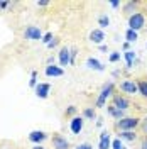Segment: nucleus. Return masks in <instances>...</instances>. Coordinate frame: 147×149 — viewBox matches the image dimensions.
<instances>
[{
  "mask_svg": "<svg viewBox=\"0 0 147 149\" xmlns=\"http://www.w3.org/2000/svg\"><path fill=\"white\" fill-rule=\"evenodd\" d=\"M140 125V119L137 117H125L122 120H117L115 122V127L122 132V130H135Z\"/></svg>",
  "mask_w": 147,
  "mask_h": 149,
  "instance_id": "f257e3e1",
  "label": "nucleus"
},
{
  "mask_svg": "<svg viewBox=\"0 0 147 149\" xmlns=\"http://www.w3.org/2000/svg\"><path fill=\"white\" fill-rule=\"evenodd\" d=\"M146 26V15L144 14H140V12H135V14H132L129 17V29L132 31H140V29Z\"/></svg>",
  "mask_w": 147,
  "mask_h": 149,
  "instance_id": "f03ea898",
  "label": "nucleus"
},
{
  "mask_svg": "<svg viewBox=\"0 0 147 149\" xmlns=\"http://www.w3.org/2000/svg\"><path fill=\"white\" fill-rule=\"evenodd\" d=\"M112 93H113V83L108 81V83H105L101 86V92L96 98V107H105V102H107L108 97H112Z\"/></svg>",
  "mask_w": 147,
  "mask_h": 149,
  "instance_id": "7ed1b4c3",
  "label": "nucleus"
},
{
  "mask_svg": "<svg viewBox=\"0 0 147 149\" xmlns=\"http://www.w3.org/2000/svg\"><path fill=\"white\" fill-rule=\"evenodd\" d=\"M24 37L29 39V41H41L42 39V32L36 26H27V27L24 29Z\"/></svg>",
  "mask_w": 147,
  "mask_h": 149,
  "instance_id": "20e7f679",
  "label": "nucleus"
},
{
  "mask_svg": "<svg viewBox=\"0 0 147 149\" xmlns=\"http://www.w3.org/2000/svg\"><path fill=\"white\" fill-rule=\"evenodd\" d=\"M49 136H47V132L44 130H32V132H29V141L32 142V144H36V146H41V142H44Z\"/></svg>",
  "mask_w": 147,
  "mask_h": 149,
  "instance_id": "39448f33",
  "label": "nucleus"
},
{
  "mask_svg": "<svg viewBox=\"0 0 147 149\" xmlns=\"http://www.w3.org/2000/svg\"><path fill=\"white\" fill-rule=\"evenodd\" d=\"M53 148L54 149H69V141L61 134H53Z\"/></svg>",
  "mask_w": 147,
  "mask_h": 149,
  "instance_id": "423d86ee",
  "label": "nucleus"
},
{
  "mask_svg": "<svg viewBox=\"0 0 147 149\" xmlns=\"http://www.w3.org/2000/svg\"><path fill=\"white\" fill-rule=\"evenodd\" d=\"M58 59H59V66H68L69 61H71V49L69 47H61L59 49V54H58Z\"/></svg>",
  "mask_w": 147,
  "mask_h": 149,
  "instance_id": "0eeeda50",
  "label": "nucleus"
},
{
  "mask_svg": "<svg viewBox=\"0 0 147 149\" xmlns=\"http://www.w3.org/2000/svg\"><path fill=\"white\" fill-rule=\"evenodd\" d=\"M113 105H115L117 109L125 112L130 107V100L127 97H123V95H113Z\"/></svg>",
  "mask_w": 147,
  "mask_h": 149,
  "instance_id": "6e6552de",
  "label": "nucleus"
},
{
  "mask_svg": "<svg viewBox=\"0 0 147 149\" xmlns=\"http://www.w3.org/2000/svg\"><path fill=\"white\" fill-rule=\"evenodd\" d=\"M120 90H122V92H125V93H129V95L139 93L137 83H135L134 80H125V81H122V83H120Z\"/></svg>",
  "mask_w": 147,
  "mask_h": 149,
  "instance_id": "1a4fd4ad",
  "label": "nucleus"
},
{
  "mask_svg": "<svg viewBox=\"0 0 147 149\" xmlns=\"http://www.w3.org/2000/svg\"><path fill=\"white\" fill-rule=\"evenodd\" d=\"M83 124H85L83 117H73V119L69 120V130L73 132L74 136H78L83 130Z\"/></svg>",
  "mask_w": 147,
  "mask_h": 149,
  "instance_id": "9d476101",
  "label": "nucleus"
},
{
  "mask_svg": "<svg viewBox=\"0 0 147 149\" xmlns=\"http://www.w3.org/2000/svg\"><path fill=\"white\" fill-rule=\"evenodd\" d=\"M36 90L37 98H47L49 97V92H51V83H37V86L34 88Z\"/></svg>",
  "mask_w": 147,
  "mask_h": 149,
  "instance_id": "9b49d317",
  "label": "nucleus"
},
{
  "mask_svg": "<svg viewBox=\"0 0 147 149\" xmlns=\"http://www.w3.org/2000/svg\"><path fill=\"white\" fill-rule=\"evenodd\" d=\"M44 73H46V76H49V78H58V76H63V74H64V70H63L61 66L49 65V66H46Z\"/></svg>",
  "mask_w": 147,
  "mask_h": 149,
  "instance_id": "f8f14e48",
  "label": "nucleus"
},
{
  "mask_svg": "<svg viewBox=\"0 0 147 149\" xmlns=\"http://www.w3.org/2000/svg\"><path fill=\"white\" fill-rule=\"evenodd\" d=\"M90 41H92L93 44H100L105 41V32L101 31V29H93L92 32H90Z\"/></svg>",
  "mask_w": 147,
  "mask_h": 149,
  "instance_id": "ddd939ff",
  "label": "nucleus"
},
{
  "mask_svg": "<svg viewBox=\"0 0 147 149\" xmlns=\"http://www.w3.org/2000/svg\"><path fill=\"white\" fill-rule=\"evenodd\" d=\"M107 110H108V113H110V115L113 117V119H115V120H122V119H125V112L120 110V109H117L113 103L107 107Z\"/></svg>",
  "mask_w": 147,
  "mask_h": 149,
  "instance_id": "4468645a",
  "label": "nucleus"
},
{
  "mask_svg": "<svg viewBox=\"0 0 147 149\" xmlns=\"http://www.w3.org/2000/svg\"><path fill=\"white\" fill-rule=\"evenodd\" d=\"M112 148V141H110V134L105 130L100 134V144H98V149H110Z\"/></svg>",
  "mask_w": 147,
  "mask_h": 149,
  "instance_id": "2eb2a0df",
  "label": "nucleus"
},
{
  "mask_svg": "<svg viewBox=\"0 0 147 149\" xmlns=\"http://www.w3.org/2000/svg\"><path fill=\"white\" fill-rule=\"evenodd\" d=\"M86 66H88L90 70H95V71H105V66L101 65L96 58H88V59H86Z\"/></svg>",
  "mask_w": 147,
  "mask_h": 149,
  "instance_id": "dca6fc26",
  "label": "nucleus"
},
{
  "mask_svg": "<svg viewBox=\"0 0 147 149\" xmlns=\"http://www.w3.org/2000/svg\"><path fill=\"white\" fill-rule=\"evenodd\" d=\"M119 139L120 141H129V142H134V141L137 139V134H135L134 130H122V132H119Z\"/></svg>",
  "mask_w": 147,
  "mask_h": 149,
  "instance_id": "f3484780",
  "label": "nucleus"
},
{
  "mask_svg": "<svg viewBox=\"0 0 147 149\" xmlns=\"http://www.w3.org/2000/svg\"><path fill=\"white\" fill-rule=\"evenodd\" d=\"M137 88H139V93H140L144 98H147V80H139Z\"/></svg>",
  "mask_w": 147,
  "mask_h": 149,
  "instance_id": "a211bd4d",
  "label": "nucleus"
},
{
  "mask_svg": "<svg viewBox=\"0 0 147 149\" xmlns=\"http://www.w3.org/2000/svg\"><path fill=\"white\" fill-rule=\"evenodd\" d=\"M125 39H127V42H135V41H137L139 39V36H137V32H135V31H132V29H127V31H125Z\"/></svg>",
  "mask_w": 147,
  "mask_h": 149,
  "instance_id": "6ab92c4d",
  "label": "nucleus"
},
{
  "mask_svg": "<svg viewBox=\"0 0 147 149\" xmlns=\"http://www.w3.org/2000/svg\"><path fill=\"white\" fill-rule=\"evenodd\" d=\"M83 117L93 120V119H96V112H95V109H92V107H86V109L83 110Z\"/></svg>",
  "mask_w": 147,
  "mask_h": 149,
  "instance_id": "aec40b11",
  "label": "nucleus"
},
{
  "mask_svg": "<svg viewBox=\"0 0 147 149\" xmlns=\"http://www.w3.org/2000/svg\"><path fill=\"white\" fill-rule=\"evenodd\" d=\"M134 59H135V53L134 51H125V61H127V68H132L134 66Z\"/></svg>",
  "mask_w": 147,
  "mask_h": 149,
  "instance_id": "412c9836",
  "label": "nucleus"
},
{
  "mask_svg": "<svg viewBox=\"0 0 147 149\" xmlns=\"http://www.w3.org/2000/svg\"><path fill=\"white\" fill-rule=\"evenodd\" d=\"M98 26H100L101 31H103L105 27H108V26H110V19H108V15H100V17H98Z\"/></svg>",
  "mask_w": 147,
  "mask_h": 149,
  "instance_id": "4be33fe9",
  "label": "nucleus"
},
{
  "mask_svg": "<svg viewBox=\"0 0 147 149\" xmlns=\"http://www.w3.org/2000/svg\"><path fill=\"white\" fill-rule=\"evenodd\" d=\"M139 5V2H127L125 3V7H123V12H132V10H135V7Z\"/></svg>",
  "mask_w": 147,
  "mask_h": 149,
  "instance_id": "5701e85b",
  "label": "nucleus"
},
{
  "mask_svg": "<svg viewBox=\"0 0 147 149\" xmlns=\"http://www.w3.org/2000/svg\"><path fill=\"white\" fill-rule=\"evenodd\" d=\"M29 86H31V88H36V86H37V71H32V73H31Z\"/></svg>",
  "mask_w": 147,
  "mask_h": 149,
  "instance_id": "b1692460",
  "label": "nucleus"
},
{
  "mask_svg": "<svg viewBox=\"0 0 147 149\" xmlns=\"http://www.w3.org/2000/svg\"><path fill=\"white\" fill-rule=\"evenodd\" d=\"M108 61H110V63H117V61H120V53H119V51H113V53H110V56H108Z\"/></svg>",
  "mask_w": 147,
  "mask_h": 149,
  "instance_id": "393cba45",
  "label": "nucleus"
},
{
  "mask_svg": "<svg viewBox=\"0 0 147 149\" xmlns=\"http://www.w3.org/2000/svg\"><path fill=\"white\" fill-rule=\"evenodd\" d=\"M112 148L113 149H125V146H123V142L120 139H115V141H112Z\"/></svg>",
  "mask_w": 147,
  "mask_h": 149,
  "instance_id": "a878e982",
  "label": "nucleus"
},
{
  "mask_svg": "<svg viewBox=\"0 0 147 149\" xmlns=\"http://www.w3.org/2000/svg\"><path fill=\"white\" fill-rule=\"evenodd\" d=\"M53 39H54V37H53V32H47V34H44V36H42V39H41V41H42V42L47 46V44H49Z\"/></svg>",
  "mask_w": 147,
  "mask_h": 149,
  "instance_id": "bb28decb",
  "label": "nucleus"
},
{
  "mask_svg": "<svg viewBox=\"0 0 147 149\" xmlns=\"http://www.w3.org/2000/svg\"><path fill=\"white\" fill-rule=\"evenodd\" d=\"M73 113H76V107H74V105H71V107H68V109H66L64 115H66V117H69V115H73Z\"/></svg>",
  "mask_w": 147,
  "mask_h": 149,
  "instance_id": "cd10ccee",
  "label": "nucleus"
},
{
  "mask_svg": "<svg viewBox=\"0 0 147 149\" xmlns=\"http://www.w3.org/2000/svg\"><path fill=\"white\" fill-rule=\"evenodd\" d=\"M76 149H93V146L90 144V142H83V144H78Z\"/></svg>",
  "mask_w": 147,
  "mask_h": 149,
  "instance_id": "c85d7f7f",
  "label": "nucleus"
},
{
  "mask_svg": "<svg viewBox=\"0 0 147 149\" xmlns=\"http://www.w3.org/2000/svg\"><path fill=\"white\" fill-rule=\"evenodd\" d=\"M140 129H142L144 134H147V117L144 119V120H140Z\"/></svg>",
  "mask_w": 147,
  "mask_h": 149,
  "instance_id": "c756f323",
  "label": "nucleus"
},
{
  "mask_svg": "<svg viewBox=\"0 0 147 149\" xmlns=\"http://www.w3.org/2000/svg\"><path fill=\"white\" fill-rule=\"evenodd\" d=\"M58 44H59V39H58V37H54V39H53V41L47 44V47H49V49H53V47H56Z\"/></svg>",
  "mask_w": 147,
  "mask_h": 149,
  "instance_id": "7c9ffc66",
  "label": "nucleus"
},
{
  "mask_svg": "<svg viewBox=\"0 0 147 149\" xmlns=\"http://www.w3.org/2000/svg\"><path fill=\"white\" fill-rule=\"evenodd\" d=\"M49 3H51V2H47V0H37V2H36L37 7H47Z\"/></svg>",
  "mask_w": 147,
  "mask_h": 149,
  "instance_id": "2f4dec72",
  "label": "nucleus"
},
{
  "mask_svg": "<svg viewBox=\"0 0 147 149\" xmlns=\"http://www.w3.org/2000/svg\"><path fill=\"white\" fill-rule=\"evenodd\" d=\"M76 54H78V49H71V61H69V65H74V59H76Z\"/></svg>",
  "mask_w": 147,
  "mask_h": 149,
  "instance_id": "473e14b6",
  "label": "nucleus"
},
{
  "mask_svg": "<svg viewBox=\"0 0 147 149\" xmlns=\"http://www.w3.org/2000/svg\"><path fill=\"white\" fill-rule=\"evenodd\" d=\"M9 5H10V2H3V0H0V10H5Z\"/></svg>",
  "mask_w": 147,
  "mask_h": 149,
  "instance_id": "72a5a7b5",
  "label": "nucleus"
},
{
  "mask_svg": "<svg viewBox=\"0 0 147 149\" xmlns=\"http://www.w3.org/2000/svg\"><path fill=\"white\" fill-rule=\"evenodd\" d=\"M110 7L117 9V7H120V2H119V0H113V2H110Z\"/></svg>",
  "mask_w": 147,
  "mask_h": 149,
  "instance_id": "f704fd0d",
  "label": "nucleus"
},
{
  "mask_svg": "<svg viewBox=\"0 0 147 149\" xmlns=\"http://www.w3.org/2000/svg\"><path fill=\"white\" fill-rule=\"evenodd\" d=\"M49 65H54V58H53V56H49V58H47V66Z\"/></svg>",
  "mask_w": 147,
  "mask_h": 149,
  "instance_id": "c9c22d12",
  "label": "nucleus"
},
{
  "mask_svg": "<svg viewBox=\"0 0 147 149\" xmlns=\"http://www.w3.org/2000/svg\"><path fill=\"white\" fill-rule=\"evenodd\" d=\"M140 149H147V139L142 141V144H140Z\"/></svg>",
  "mask_w": 147,
  "mask_h": 149,
  "instance_id": "e433bc0d",
  "label": "nucleus"
},
{
  "mask_svg": "<svg viewBox=\"0 0 147 149\" xmlns=\"http://www.w3.org/2000/svg\"><path fill=\"white\" fill-rule=\"evenodd\" d=\"M100 51H103V53H107V51H108V46H105V44H101V46H100Z\"/></svg>",
  "mask_w": 147,
  "mask_h": 149,
  "instance_id": "4c0bfd02",
  "label": "nucleus"
},
{
  "mask_svg": "<svg viewBox=\"0 0 147 149\" xmlns=\"http://www.w3.org/2000/svg\"><path fill=\"white\" fill-rule=\"evenodd\" d=\"M122 47H123L125 51H129V42H123V46H122Z\"/></svg>",
  "mask_w": 147,
  "mask_h": 149,
  "instance_id": "58836bf2",
  "label": "nucleus"
},
{
  "mask_svg": "<svg viewBox=\"0 0 147 149\" xmlns=\"http://www.w3.org/2000/svg\"><path fill=\"white\" fill-rule=\"evenodd\" d=\"M32 149H46V148H42V146H36V148H32Z\"/></svg>",
  "mask_w": 147,
  "mask_h": 149,
  "instance_id": "ea45409f",
  "label": "nucleus"
},
{
  "mask_svg": "<svg viewBox=\"0 0 147 149\" xmlns=\"http://www.w3.org/2000/svg\"><path fill=\"white\" fill-rule=\"evenodd\" d=\"M146 47H147V46H146Z\"/></svg>",
  "mask_w": 147,
  "mask_h": 149,
  "instance_id": "a19ab883",
  "label": "nucleus"
}]
</instances>
